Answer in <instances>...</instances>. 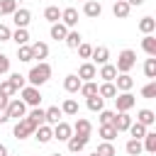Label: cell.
I'll return each instance as SVG.
<instances>
[{"mask_svg":"<svg viewBox=\"0 0 156 156\" xmlns=\"http://www.w3.org/2000/svg\"><path fill=\"white\" fill-rule=\"evenodd\" d=\"M112 12H115V17L124 20V17L129 15V5H127V0H115V7H112Z\"/></svg>","mask_w":156,"mask_h":156,"instance_id":"9a60e30c","label":"cell"},{"mask_svg":"<svg viewBox=\"0 0 156 156\" xmlns=\"http://www.w3.org/2000/svg\"><path fill=\"white\" fill-rule=\"evenodd\" d=\"M58 117H61V110H58V107H49V110H44V122H49V124H58Z\"/></svg>","mask_w":156,"mask_h":156,"instance_id":"603a6c76","label":"cell"},{"mask_svg":"<svg viewBox=\"0 0 156 156\" xmlns=\"http://www.w3.org/2000/svg\"><path fill=\"white\" fill-rule=\"evenodd\" d=\"M90 156H98V154H90Z\"/></svg>","mask_w":156,"mask_h":156,"instance_id":"9f6ffc18","label":"cell"},{"mask_svg":"<svg viewBox=\"0 0 156 156\" xmlns=\"http://www.w3.org/2000/svg\"><path fill=\"white\" fill-rule=\"evenodd\" d=\"M95 73H98V71H95V66H93V63H83V66L78 68V78H80V80H83V78H85V80H90V78H95Z\"/></svg>","mask_w":156,"mask_h":156,"instance_id":"ffe728a7","label":"cell"},{"mask_svg":"<svg viewBox=\"0 0 156 156\" xmlns=\"http://www.w3.org/2000/svg\"><path fill=\"white\" fill-rule=\"evenodd\" d=\"M66 34H68V29L61 24V22H56V24H51V37L58 41V39H66Z\"/></svg>","mask_w":156,"mask_h":156,"instance_id":"83f0119b","label":"cell"},{"mask_svg":"<svg viewBox=\"0 0 156 156\" xmlns=\"http://www.w3.org/2000/svg\"><path fill=\"white\" fill-rule=\"evenodd\" d=\"M46 56H49V46L44 41L32 44V58H46Z\"/></svg>","mask_w":156,"mask_h":156,"instance_id":"2e32d148","label":"cell"},{"mask_svg":"<svg viewBox=\"0 0 156 156\" xmlns=\"http://www.w3.org/2000/svg\"><path fill=\"white\" fill-rule=\"evenodd\" d=\"M88 110H93V112H100V110H102V98H100V95H93V98H88Z\"/></svg>","mask_w":156,"mask_h":156,"instance_id":"74e56055","label":"cell"},{"mask_svg":"<svg viewBox=\"0 0 156 156\" xmlns=\"http://www.w3.org/2000/svg\"><path fill=\"white\" fill-rule=\"evenodd\" d=\"M0 93L10 98V95H15V93H17V88H15V85H12L10 80H2V83H0Z\"/></svg>","mask_w":156,"mask_h":156,"instance_id":"7bdbcfd3","label":"cell"},{"mask_svg":"<svg viewBox=\"0 0 156 156\" xmlns=\"http://www.w3.org/2000/svg\"><path fill=\"white\" fill-rule=\"evenodd\" d=\"M49 76H51V66H49V63H39V66H34V68L29 71L27 80L32 83V88H37V85L46 83V80H49Z\"/></svg>","mask_w":156,"mask_h":156,"instance_id":"6da1fadb","label":"cell"},{"mask_svg":"<svg viewBox=\"0 0 156 156\" xmlns=\"http://www.w3.org/2000/svg\"><path fill=\"white\" fill-rule=\"evenodd\" d=\"M80 95H83V98H93V95H98V85L90 83V80L83 83V85H80Z\"/></svg>","mask_w":156,"mask_h":156,"instance_id":"d6a6232c","label":"cell"},{"mask_svg":"<svg viewBox=\"0 0 156 156\" xmlns=\"http://www.w3.org/2000/svg\"><path fill=\"white\" fill-rule=\"evenodd\" d=\"M83 12H85L88 17H100L102 7H100V2H93V0H88V2H85V7H83Z\"/></svg>","mask_w":156,"mask_h":156,"instance_id":"44dd1931","label":"cell"},{"mask_svg":"<svg viewBox=\"0 0 156 156\" xmlns=\"http://www.w3.org/2000/svg\"><path fill=\"white\" fill-rule=\"evenodd\" d=\"M15 10H17L15 0H0V15H12Z\"/></svg>","mask_w":156,"mask_h":156,"instance_id":"836d02e7","label":"cell"},{"mask_svg":"<svg viewBox=\"0 0 156 156\" xmlns=\"http://www.w3.org/2000/svg\"><path fill=\"white\" fill-rule=\"evenodd\" d=\"M134 95L132 93H122V95H115V105H117V110L119 112H127V110H132L134 107Z\"/></svg>","mask_w":156,"mask_h":156,"instance_id":"5b68a950","label":"cell"},{"mask_svg":"<svg viewBox=\"0 0 156 156\" xmlns=\"http://www.w3.org/2000/svg\"><path fill=\"white\" fill-rule=\"evenodd\" d=\"M90 54H93V46L90 44H80L78 46V56L80 58H90Z\"/></svg>","mask_w":156,"mask_h":156,"instance_id":"bcb514c9","label":"cell"},{"mask_svg":"<svg viewBox=\"0 0 156 156\" xmlns=\"http://www.w3.org/2000/svg\"><path fill=\"white\" fill-rule=\"evenodd\" d=\"M0 156H7V146H2V144H0Z\"/></svg>","mask_w":156,"mask_h":156,"instance_id":"db71d44e","label":"cell"},{"mask_svg":"<svg viewBox=\"0 0 156 156\" xmlns=\"http://www.w3.org/2000/svg\"><path fill=\"white\" fill-rule=\"evenodd\" d=\"M129 124H132V117H129L127 112H119V115H115V119H112V127L117 129V134H119V132H127Z\"/></svg>","mask_w":156,"mask_h":156,"instance_id":"8992f818","label":"cell"},{"mask_svg":"<svg viewBox=\"0 0 156 156\" xmlns=\"http://www.w3.org/2000/svg\"><path fill=\"white\" fill-rule=\"evenodd\" d=\"M141 46H144V51H146L149 56H156V37L146 34V37L141 39Z\"/></svg>","mask_w":156,"mask_h":156,"instance_id":"d6986e66","label":"cell"},{"mask_svg":"<svg viewBox=\"0 0 156 156\" xmlns=\"http://www.w3.org/2000/svg\"><path fill=\"white\" fill-rule=\"evenodd\" d=\"M98 95H100V98H115V95H117V88H115L112 83H102V85L98 88Z\"/></svg>","mask_w":156,"mask_h":156,"instance_id":"484cf974","label":"cell"},{"mask_svg":"<svg viewBox=\"0 0 156 156\" xmlns=\"http://www.w3.org/2000/svg\"><path fill=\"white\" fill-rule=\"evenodd\" d=\"M51 156H61V154H51Z\"/></svg>","mask_w":156,"mask_h":156,"instance_id":"11a10c76","label":"cell"},{"mask_svg":"<svg viewBox=\"0 0 156 156\" xmlns=\"http://www.w3.org/2000/svg\"><path fill=\"white\" fill-rule=\"evenodd\" d=\"M7 119H10V117H7V112H5V110H0V124H2V122H7Z\"/></svg>","mask_w":156,"mask_h":156,"instance_id":"816d5d0a","label":"cell"},{"mask_svg":"<svg viewBox=\"0 0 156 156\" xmlns=\"http://www.w3.org/2000/svg\"><path fill=\"white\" fill-rule=\"evenodd\" d=\"M80 85H83V80H80L78 76H66V80H63V88H66L68 93H78Z\"/></svg>","mask_w":156,"mask_h":156,"instance_id":"4fadbf2b","label":"cell"},{"mask_svg":"<svg viewBox=\"0 0 156 156\" xmlns=\"http://www.w3.org/2000/svg\"><path fill=\"white\" fill-rule=\"evenodd\" d=\"M24 110H27V105L22 100H10L5 112H7V117H24Z\"/></svg>","mask_w":156,"mask_h":156,"instance_id":"ba28073f","label":"cell"},{"mask_svg":"<svg viewBox=\"0 0 156 156\" xmlns=\"http://www.w3.org/2000/svg\"><path fill=\"white\" fill-rule=\"evenodd\" d=\"M141 2H144V0H127V5H129V7H132V5H141Z\"/></svg>","mask_w":156,"mask_h":156,"instance_id":"f5cc1de1","label":"cell"},{"mask_svg":"<svg viewBox=\"0 0 156 156\" xmlns=\"http://www.w3.org/2000/svg\"><path fill=\"white\" fill-rule=\"evenodd\" d=\"M100 136L110 141V139H115V136H117V129H115L112 124H102V127H100Z\"/></svg>","mask_w":156,"mask_h":156,"instance_id":"d590c367","label":"cell"},{"mask_svg":"<svg viewBox=\"0 0 156 156\" xmlns=\"http://www.w3.org/2000/svg\"><path fill=\"white\" fill-rule=\"evenodd\" d=\"M22 98H24V100H22L24 105H34V107L41 102L39 90H37V88H32V85H24V88H22Z\"/></svg>","mask_w":156,"mask_h":156,"instance_id":"277c9868","label":"cell"},{"mask_svg":"<svg viewBox=\"0 0 156 156\" xmlns=\"http://www.w3.org/2000/svg\"><path fill=\"white\" fill-rule=\"evenodd\" d=\"M7 71H10V58H7L5 54H0V76L7 73Z\"/></svg>","mask_w":156,"mask_h":156,"instance_id":"c3c4849f","label":"cell"},{"mask_svg":"<svg viewBox=\"0 0 156 156\" xmlns=\"http://www.w3.org/2000/svg\"><path fill=\"white\" fill-rule=\"evenodd\" d=\"M7 105H10V98L0 93V110H7Z\"/></svg>","mask_w":156,"mask_h":156,"instance_id":"f907efd6","label":"cell"},{"mask_svg":"<svg viewBox=\"0 0 156 156\" xmlns=\"http://www.w3.org/2000/svg\"><path fill=\"white\" fill-rule=\"evenodd\" d=\"M44 17H46L49 22L56 24V22L61 20V12H58V7H46V10H44Z\"/></svg>","mask_w":156,"mask_h":156,"instance_id":"8d00e7d4","label":"cell"},{"mask_svg":"<svg viewBox=\"0 0 156 156\" xmlns=\"http://www.w3.org/2000/svg\"><path fill=\"white\" fill-rule=\"evenodd\" d=\"M154 112L151 110H139V115H136V122L139 124H144V127H149V124H154Z\"/></svg>","mask_w":156,"mask_h":156,"instance_id":"cb8c5ba5","label":"cell"},{"mask_svg":"<svg viewBox=\"0 0 156 156\" xmlns=\"http://www.w3.org/2000/svg\"><path fill=\"white\" fill-rule=\"evenodd\" d=\"M112 119H115V115H112V112L100 110V124H112Z\"/></svg>","mask_w":156,"mask_h":156,"instance_id":"7dc6e473","label":"cell"},{"mask_svg":"<svg viewBox=\"0 0 156 156\" xmlns=\"http://www.w3.org/2000/svg\"><path fill=\"white\" fill-rule=\"evenodd\" d=\"M17 58H20V61H32V46H27V44L20 46V49H17Z\"/></svg>","mask_w":156,"mask_h":156,"instance_id":"60d3db41","label":"cell"},{"mask_svg":"<svg viewBox=\"0 0 156 156\" xmlns=\"http://www.w3.org/2000/svg\"><path fill=\"white\" fill-rule=\"evenodd\" d=\"M144 73H146V78H156V56L146 58V63H144Z\"/></svg>","mask_w":156,"mask_h":156,"instance_id":"1f68e13d","label":"cell"},{"mask_svg":"<svg viewBox=\"0 0 156 156\" xmlns=\"http://www.w3.org/2000/svg\"><path fill=\"white\" fill-rule=\"evenodd\" d=\"M141 95H144V98H149V100H154V98H156V83L144 85V88H141Z\"/></svg>","mask_w":156,"mask_h":156,"instance_id":"f6af8a7d","label":"cell"},{"mask_svg":"<svg viewBox=\"0 0 156 156\" xmlns=\"http://www.w3.org/2000/svg\"><path fill=\"white\" fill-rule=\"evenodd\" d=\"M141 146H144L149 154H154V151H156V134H154V132H146V136H144V144H141Z\"/></svg>","mask_w":156,"mask_h":156,"instance_id":"f1b7e54d","label":"cell"},{"mask_svg":"<svg viewBox=\"0 0 156 156\" xmlns=\"http://www.w3.org/2000/svg\"><path fill=\"white\" fill-rule=\"evenodd\" d=\"M134 63H136V54H134L132 49H124V51L117 56V66H115V68H117L119 73H129Z\"/></svg>","mask_w":156,"mask_h":156,"instance_id":"7a4b0ae2","label":"cell"},{"mask_svg":"<svg viewBox=\"0 0 156 156\" xmlns=\"http://www.w3.org/2000/svg\"><path fill=\"white\" fill-rule=\"evenodd\" d=\"M61 112H66V115H78V102L68 98V100L63 102V107H61Z\"/></svg>","mask_w":156,"mask_h":156,"instance_id":"f35d334b","label":"cell"},{"mask_svg":"<svg viewBox=\"0 0 156 156\" xmlns=\"http://www.w3.org/2000/svg\"><path fill=\"white\" fill-rule=\"evenodd\" d=\"M12 20H15L17 29H27V24H29L32 15H29V10H15V12H12Z\"/></svg>","mask_w":156,"mask_h":156,"instance_id":"52a82bcc","label":"cell"},{"mask_svg":"<svg viewBox=\"0 0 156 156\" xmlns=\"http://www.w3.org/2000/svg\"><path fill=\"white\" fill-rule=\"evenodd\" d=\"M129 132H132V139H144L146 136V127L139 124V122H132L129 124Z\"/></svg>","mask_w":156,"mask_h":156,"instance_id":"4316f807","label":"cell"},{"mask_svg":"<svg viewBox=\"0 0 156 156\" xmlns=\"http://www.w3.org/2000/svg\"><path fill=\"white\" fill-rule=\"evenodd\" d=\"M85 144H88V139H85V136H78V134H76V136H71V139H68V151L78 154V151H80V149H83Z\"/></svg>","mask_w":156,"mask_h":156,"instance_id":"ac0fdd59","label":"cell"},{"mask_svg":"<svg viewBox=\"0 0 156 156\" xmlns=\"http://www.w3.org/2000/svg\"><path fill=\"white\" fill-rule=\"evenodd\" d=\"M34 129H37V124H34L29 117H22V119L15 124V136H17V139H24V136L34 134Z\"/></svg>","mask_w":156,"mask_h":156,"instance_id":"3957f363","label":"cell"},{"mask_svg":"<svg viewBox=\"0 0 156 156\" xmlns=\"http://www.w3.org/2000/svg\"><path fill=\"white\" fill-rule=\"evenodd\" d=\"M90 56H93V61H95V63L105 66V63H107V58H110V51H107L105 46H98V49H93V54H90Z\"/></svg>","mask_w":156,"mask_h":156,"instance_id":"7c38bea8","label":"cell"},{"mask_svg":"<svg viewBox=\"0 0 156 156\" xmlns=\"http://www.w3.org/2000/svg\"><path fill=\"white\" fill-rule=\"evenodd\" d=\"M10 39H15V41H17V46H24V44L29 41V34H27V29H17Z\"/></svg>","mask_w":156,"mask_h":156,"instance_id":"e575fe53","label":"cell"},{"mask_svg":"<svg viewBox=\"0 0 156 156\" xmlns=\"http://www.w3.org/2000/svg\"><path fill=\"white\" fill-rule=\"evenodd\" d=\"M63 41H66V44H68V46H71V49H78V46H80V44H83V41H80V34H78V32H68V34H66V39H63Z\"/></svg>","mask_w":156,"mask_h":156,"instance_id":"4dcf8cb0","label":"cell"},{"mask_svg":"<svg viewBox=\"0 0 156 156\" xmlns=\"http://www.w3.org/2000/svg\"><path fill=\"white\" fill-rule=\"evenodd\" d=\"M51 132H54V136H56L58 141H68V139H71V127H68L66 122H58Z\"/></svg>","mask_w":156,"mask_h":156,"instance_id":"30bf717a","label":"cell"},{"mask_svg":"<svg viewBox=\"0 0 156 156\" xmlns=\"http://www.w3.org/2000/svg\"><path fill=\"white\" fill-rule=\"evenodd\" d=\"M10 37H12V34H10V29H7L5 24H0V41H7Z\"/></svg>","mask_w":156,"mask_h":156,"instance_id":"681fc988","label":"cell"},{"mask_svg":"<svg viewBox=\"0 0 156 156\" xmlns=\"http://www.w3.org/2000/svg\"><path fill=\"white\" fill-rule=\"evenodd\" d=\"M61 20H63V27H76V24H78V10L66 7V10L61 12Z\"/></svg>","mask_w":156,"mask_h":156,"instance_id":"9c48e42d","label":"cell"},{"mask_svg":"<svg viewBox=\"0 0 156 156\" xmlns=\"http://www.w3.org/2000/svg\"><path fill=\"white\" fill-rule=\"evenodd\" d=\"M34 134H37V139H39L41 144H46V141H51V139H54V132H51V127H46V124L37 127V129H34Z\"/></svg>","mask_w":156,"mask_h":156,"instance_id":"5bb4252c","label":"cell"},{"mask_svg":"<svg viewBox=\"0 0 156 156\" xmlns=\"http://www.w3.org/2000/svg\"><path fill=\"white\" fill-rule=\"evenodd\" d=\"M98 156H115V146L110 144V141H105V144H100L98 146V151H95Z\"/></svg>","mask_w":156,"mask_h":156,"instance_id":"ab89813d","label":"cell"},{"mask_svg":"<svg viewBox=\"0 0 156 156\" xmlns=\"http://www.w3.org/2000/svg\"><path fill=\"white\" fill-rule=\"evenodd\" d=\"M124 149H127V154H129V156H139V154L144 151V146H141V141H139V139H129Z\"/></svg>","mask_w":156,"mask_h":156,"instance_id":"d4e9b609","label":"cell"},{"mask_svg":"<svg viewBox=\"0 0 156 156\" xmlns=\"http://www.w3.org/2000/svg\"><path fill=\"white\" fill-rule=\"evenodd\" d=\"M24 80H27V78H24V76H20V73H12V76H10V83H12L17 90H22V88H24Z\"/></svg>","mask_w":156,"mask_h":156,"instance_id":"ee69618b","label":"cell"},{"mask_svg":"<svg viewBox=\"0 0 156 156\" xmlns=\"http://www.w3.org/2000/svg\"><path fill=\"white\" fill-rule=\"evenodd\" d=\"M100 78H105V83H112V80L117 78V68H115V66H110V63H105V66H102V71H100Z\"/></svg>","mask_w":156,"mask_h":156,"instance_id":"7402d4cb","label":"cell"},{"mask_svg":"<svg viewBox=\"0 0 156 156\" xmlns=\"http://www.w3.org/2000/svg\"><path fill=\"white\" fill-rule=\"evenodd\" d=\"M115 80H117V90H124V93H129V90H132V85H134V80H132V76H129V73H119Z\"/></svg>","mask_w":156,"mask_h":156,"instance_id":"8fae6325","label":"cell"},{"mask_svg":"<svg viewBox=\"0 0 156 156\" xmlns=\"http://www.w3.org/2000/svg\"><path fill=\"white\" fill-rule=\"evenodd\" d=\"M29 119H32V122H34L37 127H41V124H44V110H39V107H37V110H32Z\"/></svg>","mask_w":156,"mask_h":156,"instance_id":"b9f144b4","label":"cell"},{"mask_svg":"<svg viewBox=\"0 0 156 156\" xmlns=\"http://www.w3.org/2000/svg\"><path fill=\"white\" fill-rule=\"evenodd\" d=\"M90 132H93V124H90L88 119H78V122H76V134H78V136H85V139H88Z\"/></svg>","mask_w":156,"mask_h":156,"instance_id":"e0dca14e","label":"cell"},{"mask_svg":"<svg viewBox=\"0 0 156 156\" xmlns=\"http://www.w3.org/2000/svg\"><path fill=\"white\" fill-rule=\"evenodd\" d=\"M139 29H141L144 34H151V32L156 29V22H154V17H144V20L139 22Z\"/></svg>","mask_w":156,"mask_h":156,"instance_id":"f546056e","label":"cell"}]
</instances>
